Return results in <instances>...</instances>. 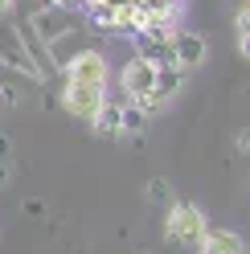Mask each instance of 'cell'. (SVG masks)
Listing matches in <instances>:
<instances>
[{
    "mask_svg": "<svg viewBox=\"0 0 250 254\" xmlns=\"http://www.w3.org/2000/svg\"><path fill=\"white\" fill-rule=\"evenodd\" d=\"M205 213H201V205L193 201H173L168 205V217H164V238L173 246H197L201 234H205Z\"/></svg>",
    "mask_w": 250,
    "mask_h": 254,
    "instance_id": "6da1fadb",
    "label": "cell"
},
{
    "mask_svg": "<svg viewBox=\"0 0 250 254\" xmlns=\"http://www.w3.org/2000/svg\"><path fill=\"white\" fill-rule=\"evenodd\" d=\"M111 78V66L99 50H78L70 62H66V82H82V86H107Z\"/></svg>",
    "mask_w": 250,
    "mask_h": 254,
    "instance_id": "7a4b0ae2",
    "label": "cell"
},
{
    "mask_svg": "<svg viewBox=\"0 0 250 254\" xmlns=\"http://www.w3.org/2000/svg\"><path fill=\"white\" fill-rule=\"evenodd\" d=\"M107 99V86H82V82H66V90H62V107L70 111L74 119H95L99 107Z\"/></svg>",
    "mask_w": 250,
    "mask_h": 254,
    "instance_id": "3957f363",
    "label": "cell"
},
{
    "mask_svg": "<svg viewBox=\"0 0 250 254\" xmlns=\"http://www.w3.org/2000/svg\"><path fill=\"white\" fill-rule=\"evenodd\" d=\"M205 54H209L205 33H197V29H181V33H173V62L181 70H197L201 62H205Z\"/></svg>",
    "mask_w": 250,
    "mask_h": 254,
    "instance_id": "277c9868",
    "label": "cell"
},
{
    "mask_svg": "<svg viewBox=\"0 0 250 254\" xmlns=\"http://www.w3.org/2000/svg\"><path fill=\"white\" fill-rule=\"evenodd\" d=\"M119 82H123V94H127V99H148V94H152V82H156V66L135 54L127 66H123Z\"/></svg>",
    "mask_w": 250,
    "mask_h": 254,
    "instance_id": "5b68a950",
    "label": "cell"
},
{
    "mask_svg": "<svg viewBox=\"0 0 250 254\" xmlns=\"http://www.w3.org/2000/svg\"><path fill=\"white\" fill-rule=\"evenodd\" d=\"M201 254H242V234L238 230H205L201 234V242H197Z\"/></svg>",
    "mask_w": 250,
    "mask_h": 254,
    "instance_id": "8992f818",
    "label": "cell"
},
{
    "mask_svg": "<svg viewBox=\"0 0 250 254\" xmlns=\"http://www.w3.org/2000/svg\"><path fill=\"white\" fill-rule=\"evenodd\" d=\"M119 111H123V103H119V99H103L99 115L90 119L99 135H107V139H119Z\"/></svg>",
    "mask_w": 250,
    "mask_h": 254,
    "instance_id": "52a82bcc",
    "label": "cell"
},
{
    "mask_svg": "<svg viewBox=\"0 0 250 254\" xmlns=\"http://www.w3.org/2000/svg\"><path fill=\"white\" fill-rule=\"evenodd\" d=\"M33 29L41 33V41H54V37H62V33H70V21L62 17V12H54V8H41L37 17H33Z\"/></svg>",
    "mask_w": 250,
    "mask_h": 254,
    "instance_id": "ba28073f",
    "label": "cell"
},
{
    "mask_svg": "<svg viewBox=\"0 0 250 254\" xmlns=\"http://www.w3.org/2000/svg\"><path fill=\"white\" fill-rule=\"evenodd\" d=\"M148 197H152V201H164V205H173V189H168L164 181H152V185H148Z\"/></svg>",
    "mask_w": 250,
    "mask_h": 254,
    "instance_id": "9c48e42d",
    "label": "cell"
},
{
    "mask_svg": "<svg viewBox=\"0 0 250 254\" xmlns=\"http://www.w3.org/2000/svg\"><path fill=\"white\" fill-rule=\"evenodd\" d=\"M234 144H238V152H250V131H246V127L234 135Z\"/></svg>",
    "mask_w": 250,
    "mask_h": 254,
    "instance_id": "30bf717a",
    "label": "cell"
},
{
    "mask_svg": "<svg viewBox=\"0 0 250 254\" xmlns=\"http://www.w3.org/2000/svg\"><path fill=\"white\" fill-rule=\"evenodd\" d=\"M25 213L29 217H41V201H25Z\"/></svg>",
    "mask_w": 250,
    "mask_h": 254,
    "instance_id": "8fae6325",
    "label": "cell"
},
{
    "mask_svg": "<svg viewBox=\"0 0 250 254\" xmlns=\"http://www.w3.org/2000/svg\"><path fill=\"white\" fill-rule=\"evenodd\" d=\"M12 4H17V0H0V17H8V12H12Z\"/></svg>",
    "mask_w": 250,
    "mask_h": 254,
    "instance_id": "7c38bea8",
    "label": "cell"
},
{
    "mask_svg": "<svg viewBox=\"0 0 250 254\" xmlns=\"http://www.w3.org/2000/svg\"><path fill=\"white\" fill-rule=\"evenodd\" d=\"M0 160H8V139L0 135Z\"/></svg>",
    "mask_w": 250,
    "mask_h": 254,
    "instance_id": "4fadbf2b",
    "label": "cell"
},
{
    "mask_svg": "<svg viewBox=\"0 0 250 254\" xmlns=\"http://www.w3.org/2000/svg\"><path fill=\"white\" fill-rule=\"evenodd\" d=\"M0 189H8V168L0 164Z\"/></svg>",
    "mask_w": 250,
    "mask_h": 254,
    "instance_id": "5bb4252c",
    "label": "cell"
}]
</instances>
